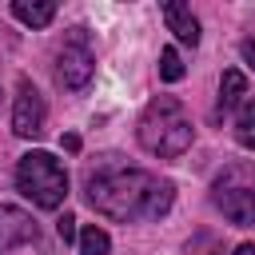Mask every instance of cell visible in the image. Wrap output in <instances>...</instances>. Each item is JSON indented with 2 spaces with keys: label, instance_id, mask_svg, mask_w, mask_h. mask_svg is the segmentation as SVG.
Segmentation results:
<instances>
[{
  "label": "cell",
  "instance_id": "obj_1",
  "mask_svg": "<svg viewBox=\"0 0 255 255\" xmlns=\"http://www.w3.org/2000/svg\"><path fill=\"white\" fill-rule=\"evenodd\" d=\"M84 195L88 203L116 223H139V219H159L171 211L175 199V183L143 171V167H128L120 155H104L100 167L88 171L84 179Z\"/></svg>",
  "mask_w": 255,
  "mask_h": 255
},
{
  "label": "cell",
  "instance_id": "obj_2",
  "mask_svg": "<svg viewBox=\"0 0 255 255\" xmlns=\"http://www.w3.org/2000/svg\"><path fill=\"white\" fill-rule=\"evenodd\" d=\"M135 139L147 155H159V159H175L191 147L195 139V128L183 112V104L175 96H155L143 112H139V124H135Z\"/></svg>",
  "mask_w": 255,
  "mask_h": 255
},
{
  "label": "cell",
  "instance_id": "obj_3",
  "mask_svg": "<svg viewBox=\"0 0 255 255\" xmlns=\"http://www.w3.org/2000/svg\"><path fill=\"white\" fill-rule=\"evenodd\" d=\"M16 187L24 199H32V207L56 211L68 199V171L52 151H24L16 159Z\"/></svg>",
  "mask_w": 255,
  "mask_h": 255
},
{
  "label": "cell",
  "instance_id": "obj_4",
  "mask_svg": "<svg viewBox=\"0 0 255 255\" xmlns=\"http://www.w3.org/2000/svg\"><path fill=\"white\" fill-rule=\"evenodd\" d=\"M211 203L223 211L227 223L251 227L255 223V163L235 159L211 179Z\"/></svg>",
  "mask_w": 255,
  "mask_h": 255
},
{
  "label": "cell",
  "instance_id": "obj_5",
  "mask_svg": "<svg viewBox=\"0 0 255 255\" xmlns=\"http://www.w3.org/2000/svg\"><path fill=\"white\" fill-rule=\"evenodd\" d=\"M92 72H96V56L88 48V28H68V40L56 52V84L64 92H80L88 88Z\"/></svg>",
  "mask_w": 255,
  "mask_h": 255
},
{
  "label": "cell",
  "instance_id": "obj_6",
  "mask_svg": "<svg viewBox=\"0 0 255 255\" xmlns=\"http://www.w3.org/2000/svg\"><path fill=\"white\" fill-rule=\"evenodd\" d=\"M44 120H48V104L44 96L36 92L32 80H20L16 84V104H12V131L20 139H36L44 131Z\"/></svg>",
  "mask_w": 255,
  "mask_h": 255
},
{
  "label": "cell",
  "instance_id": "obj_7",
  "mask_svg": "<svg viewBox=\"0 0 255 255\" xmlns=\"http://www.w3.org/2000/svg\"><path fill=\"white\" fill-rule=\"evenodd\" d=\"M36 235H40V227L24 207L0 203V251H12L20 243H36Z\"/></svg>",
  "mask_w": 255,
  "mask_h": 255
},
{
  "label": "cell",
  "instance_id": "obj_8",
  "mask_svg": "<svg viewBox=\"0 0 255 255\" xmlns=\"http://www.w3.org/2000/svg\"><path fill=\"white\" fill-rule=\"evenodd\" d=\"M163 24H167V32H175V40L179 44H199V20H195V12L187 8V4H179V0H167L163 4Z\"/></svg>",
  "mask_w": 255,
  "mask_h": 255
},
{
  "label": "cell",
  "instance_id": "obj_9",
  "mask_svg": "<svg viewBox=\"0 0 255 255\" xmlns=\"http://www.w3.org/2000/svg\"><path fill=\"white\" fill-rule=\"evenodd\" d=\"M12 16L20 24H28V28H48L56 20V0H16Z\"/></svg>",
  "mask_w": 255,
  "mask_h": 255
},
{
  "label": "cell",
  "instance_id": "obj_10",
  "mask_svg": "<svg viewBox=\"0 0 255 255\" xmlns=\"http://www.w3.org/2000/svg\"><path fill=\"white\" fill-rule=\"evenodd\" d=\"M247 96V76L239 68H223L219 76V112H235Z\"/></svg>",
  "mask_w": 255,
  "mask_h": 255
},
{
  "label": "cell",
  "instance_id": "obj_11",
  "mask_svg": "<svg viewBox=\"0 0 255 255\" xmlns=\"http://www.w3.org/2000/svg\"><path fill=\"white\" fill-rule=\"evenodd\" d=\"M80 255H108L112 251V239H108V231L104 227H96V223H88V227H80Z\"/></svg>",
  "mask_w": 255,
  "mask_h": 255
},
{
  "label": "cell",
  "instance_id": "obj_12",
  "mask_svg": "<svg viewBox=\"0 0 255 255\" xmlns=\"http://www.w3.org/2000/svg\"><path fill=\"white\" fill-rule=\"evenodd\" d=\"M187 76V68H183V60H179V52L175 48H163L159 52V80L163 84H179Z\"/></svg>",
  "mask_w": 255,
  "mask_h": 255
},
{
  "label": "cell",
  "instance_id": "obj_13",
  "mask_svg": "<svg viewBox=\"0 0 255 255\" xmlns=\"http://www.w3.org/2000/svg\"><path fill=\"white\" fill-rule=\"evenodd\" d=\"M235 139H239V147L255 151V104H247V108L239 112V124H235Z\"/></svg>",
  "mask_w": 255,
  "mask_h": 255
},
{
  "label": "cell",
  "instance_id": "obj_14",
  "mask_svg": "<svg viewBox=\"0 0 255 255\" xmlns=\"http://www.w3.org/2000/svg\"><path fill=\"white\" fill-rule=\"evenodd\" d=\"M187 255H223V251H219V239H215V235L199 231V235L187 243Z\"/></svg>",
  "mask_w": 255,
  "mask_h": 255
},
{
  "label": "cell",
  "instance_id": "obj_15",
  "mask_svg": "<svg viewBox=\"0 0 255 255\" xmlns=\"http://www.w3.org/2000/svg\"><path fill=\"white\" fill-rule=\"evenodd\" d=\"M56 235H60L64 243H80V227H76V215H72V211H64V215L56 219Z\"/></svg>",
  "mask_w": 255,
  "mask_h": 255
},
{
  "label": "cell",
  "instance_id": "obj_16",
  "mask_svg": "<svg viewBox=\"0 0 255 255\" xmlns=\"http://www.w3.org/2000/svg\"><path fill=\"white\" fill-rule=\"evenodd\" d=\"M239 52H243V60H247V64L255 68V36H247V40L239 44Z\"/></svg>",
  "mask_w": 255,
  "mask_h": 255
},
{
  "label": "cell",
  "instance_id": "obj_17",
  "mask_svg": "<svg viewBox=\"0 0 255 255\" xmlns=\"http://www.w3.org/2000/svg\"><path fill=\"white\" fill-rule=\"evenodd\" d=\"M60 143H64V151H80V135H76V131H68Z\"/></svg>",
  "mask_w": 255,
  "mask_h": 255
},
{
  "label": "cell",
  "instance_id": "obj_18",
  "mask_svg": "<svg viewBox=\"0 0 255 255\" xmlns=\"http://www.w3.org/2000/svg\"><path fill=\"white\" fill-rule=\"evenodd\" d=\"M231 255H255V243H239V247H235Z\"/></svg>",
  "mask_w": 255,
  "mask_h": 255
}]
</instances>
